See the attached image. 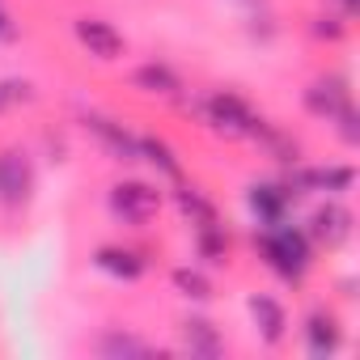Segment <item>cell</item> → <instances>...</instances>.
Returning <instances> with one entry per match:
<instances>
[{
	"label": "cell",
	"instance_id": "27",
	"mask_svg": "<svg viewBox=\"0 0 360 360\" xmlns=\"http://www.w3.org/2000/svg\"><path fill=\"white\" fill-rule=\"evenodd\" d=\"M0 110H5V98H0Z\"/></svg>",
	"mask_w": 360,
	"mask_h": 360
},
{
	"label": "cell",
	"instance_id": "19",
	"mask_svg": "<svg viewBox=\"0 0 360 360\" xmlns=\"http://www.w3.org/2000/svg\"><path fill=\"white\" fill-rule=\"evenodd\" d=\"M178 335H183V347H187L191 356L212 360V356H221V352H225V335H221V326H217L212 318L191 314V318L178 322Z\"/></svg>",
	"mask_w": 360,
	"mask_h": 360
},
{
	"label": "cell",
	"instance_id": "16",
	"mask_svg": "<svg viewBox=\"0 0 360 360\" xmlns=\"http://www.w3.org/2000/svg\"><path fill=\"white\" fill-rule=\"evenodd\" d=\"M191 242H195L200 267H229V259H233V233H229L225 221L195 225V229H191Z\"/></svg>",
	"mask_w": 360,
	"mask_h": 360
},
{
	"label": "cell",
	"instance_id": "12",
	"mask_svg": "<svg viewBox=\"0 0 360 360\" xmlns=\"http://www.w3.org/2000/svg\"><path fill=\"white\" fill-rule=\"evenodd\" d=\"M94 267H98L102 276L119 280V284H136V280H144V271H148V250L127 246V242H106V246L94 250Z\"/></svg>",
	"mask_w": 360,
	"mask_h": 360
},
{
	"label": "cell",
	"instance_id": "14",
	"mask_svg": "<svg viewBox=\"0 0 360 360\" xmlns=\"http://www.w3.org/2000/svg\"><path fill=\"white\" fill-rule=\"evenodd\" d=\"M131 89H140V94H148V98H165V102H178V98L187 94L183 72H178L174 64H165V60L140 64V68L131 72Z\"/></svg>",
	"mask_w": 360,
	"mask_h": 360
},
{
	"label": "cell",
	"instance_id": "24",
	"mask_svg": "<svg viewBox=\"0 0 360 360\" xmlns=\"http://www.w3.org/2000/svg\"><path fill=\"white\" fill-rule=\"evenodd\" d=\"M330 127L339 131V140H343L347 148H356V144H360V115H356V106H347L343 115H335V119H330Z\"/></svg>",
	"mask_w": 360,
	"mask_h": 360
},
{
	"label": "cell",
	"instance_id": "10",
	"mask_svg": "<svg viewBox=\"0 0 360 360\" xmlns=\"http://www.w3.org/2000/svg\"><path fill=\"white\" fill-rule=\"evenodd\" d=\"M301 343H305L309 360H330L343 347V318L330 305H314L301 318Z\"/></svg>",
	"mask_w": 360,
	"mask_h": 360
},
{
	"label": "cell",
	"instance_id": "7",
	"mask_svg": "<svg viewBox=\"0 0 360 360\" xmlns=\"http://www.w3.org/2000/svg\"><path fill=\"white\" fill-rule=\"evenodd\" d=\"M77 119H81V127L98 140V148H102L110 161H119V165H140V136H136L123 119L102 115V110H81Z\"/></svg>",
	"mask_w": 360,
	"mask_h": 360
},
{
	"label": "cell",
	"instance_id": "18",
	"mask_svg": "<svg viewBox=\"0 0 360 360\" xmlns=\"http://www.w3.org/2000/svg\"><path fill=\"white\" fill-rule=\"evenodd\" d=\"M174 208H178V217H183L191 229L195 225H208V221H221V208H217V200L204 191V187H195V183H174Z\"/></svg>",
	"mask_w": 360,
	"mask_h": 360
},
{
	"label": "cell",
	"instance_id": "21",
	"mask_svg": "<svg viewBox=\"0 0 360 360\" xmlns=\"http://www.w3.org/2000/svg\"><path fill=\"white\" fill-rule=\"evenodd\" d=\"M169 288H174L178 297L195 301V305H208V301L217 297V284H212V276H208L200 263H183V267H174V271H169Z\"/></svg>",
	"mask_w": 360,
	"mask_h": 360
},
{
	"label": "cell",
	"instance_id": "9",
	"mask_svg": "<svg viewBox=\"0 0 360 360\" xmlns=\"http://www.w3.org/2000/svg\"><path fill=\"white\" fill-rule=\"evenodd\" d=\"M72 39H77L81 51H89V56L102 60V64H115V60L127 56L123 30H119L115 22H106V18H98V13H77V18H72Z\"/></svg>",
	"mask_w": 360,
	"mask_h": 360
},
{
	"label": "cell",
	"instance_id": "22",
	"mask_svg": "<svg viewBox=\"0 0 360 360\" xmlns=\"http://www.w3.org/2000/svg\"><path fill=\"white\" fill-rule=\"evenodd\" d=\"M309 34H314L318 43L335 47V43H343V39L352 34V18H343L339 9H322V13L309 18Z\"/></svg>",
	"mask_w": 360,
	"mask_h": 360
},
{
	"label": "cell",
	"instance_id": "11",
	"mask_svg": "<svg viewBox=\"0 0 360 360\" xmlns=\"http://www.w3.org/2000/svg\"><path fill=\"white\" fill-rule=\"evenodd\" d=\"M297 191L284 183H276V178H263V183H250L246 187V208L255 212V221L259 225H276V221H288L292 217V208H297Z\"/></svg>",
	"mask_w": 360,
	"mask_h": 360
},
{
	"label": "cell",
	"instance_id": "4",
	"mask_svg": "<svg viewBox=\"0 0 360 360\" xmlns=\"http://www.w3.org/2000/svg\"><path fill=\"white\" fill-rule=\"evenodd\" d=\"M39 187V174H34V157L22 144H5L0 148V212H26Z\"/></svg>",
	"mask_w": 360,
	"mask_h": 360
},
{
	"label": "cell",
	"instance_id": "23",
	"mask_svg": "<svg viewBox=\"0 0 360 360\" xmlns=\"http://www.w3.org/2000/svg\"><path fill=\"white\" fill-rule=\"evenodd\" d=\"M0 98H5V106H34L39 89L26 77H5V81H0Z\"/></svg>",
	"mask_w": 360,
	"mask_h": 360
},
{
	"label": "cell",
	"instance_id": "2",
	"mask_svg": "<svg viewBox=\"0 0 360 360\" xmlns=\"http://www.w3.org/2000/svg\"><path fill=\"white\" fill-rule=\"evenodd\" d=\"M191 110L200 115V123L221 136V140H250L255 123H259V110L246 94L238 89H208L204 98L191 102Z\"/></svg>",
	"mask_w": 360,
	"mask_h": 360
},
{
	"label": "cell",
	"instance_id": "8",
	"mask_svg": "<svg viewBox=\"0 0 360 360\" xmlns=\"http://www.w3.org/2000/svg\"><path fill=\"white\" fill-rule=\"evenodd\" d=\"M301 106H305V115H314V119L330 123L335 115H343L347 106H356V98H352V77H347V72H339V68H330V72L314 77V81L301 89Z\"/></svg>",
	"mask_w": 360,
	"mask_h": 360
},
{
	"label": "cell",
	"instance_id": "20",
	"mask_svg": "<svg viewBox=\"0 0 360 360\" xmlns=\"http://www.w3.org/2000/svg\"><path fill=\"white\" fill-rule=\"evenodd\" d=\"M94 352H98V356H106V360H140V356H153L157 347H153L144 335L127 330V326H106V330L98 335Z\"/></svg>",
	"mask_w": 360,
	"mask_h": 360
},
{
	"label": "cell",
	"instance_id": "6",
	"mask_svg": "<svg viewBox=\"0 0 360 360\" xmlns=\"http://www.w3.org/2000/svg\"><path fill=\"white\" fill-rule=\"evenodd\" d=\"M301 229H305V238L314 242V250L335 255V250H343V246L352 242V233H356V217H352V208H347L343 200L326 195V200L309 212V221H305Z\"/></svg>",
	"mask_w": 360,
	"mask_h": 360
},
{
	"label": "cell",
	"instance_id": "25",
	"mask_svg": "<svg viewBox=\"0 0 360 360\" xmlns=\"http://www.w3.org/2000/svg\"><path fill=\"white\" fill-rule=\"evenodd\" d=\"M18 39H22V26L13 22V13L5 5H0V43H18Z\"/></svg>",
	"mask_w": 360,
	"mask_h": 360
},
{
	"label": "cell",
	"instance_id": "15",
	"mask_svg": "<svg viewBox=\"0 0 360 360\" xmlns=\"http://www.w3.org/2000/svg\"><path fill=\"white\" fill-rule=\"evenodd\" d=\"M250 140L276 161V165H297L301 157H305V148H301V140L288 131V127H280L276 119H267V115H259V123H255V131H250Z\"/></svg>",
	"mask_w": 360,
	"mask_h": 360
},
{
	"label": "cell",
	"instance_id": "17",
	"mask_svg": "<svg viewBox=\"0 0 360 360\" xmlns=\"http://www.w3.org/2000/svg\"><path fill=\"white\" fill-rule=\"evenodd\" d=\"M140 161L148 169H157V178H165V183H183L187 178V165H183V153H178L165 136H140Z\"/></svg>",
	"mask_w": 360,
	"mask_h": 360
},
{
	"label": "cell",
	"instance_id": "3",
	"mask_svg": "<svg viewBox=\"0 0 360 360\" xmlns=\"http://www.w3.org/2000/svg\"><path fill=\"white\" fill-rule=\"evenodd\" d=\"M106 204H110L115 221H123L131 229H148L165 208V191L157 183H144V178H119L106 195Z\"/></svg>",
	"mask_w": 360,
	"mask_h": 360
},
{
	"label": "cell",
	"instance_id": "13",
	"mask_svg": "<svg viewBox=\"0 0 360 360\" xmlns=\"http://www.w3.org/2000/svg\"><path fill=\"white\" fill-rule=\"evenodd\" d=\"M246 309H250V322H255V330H259V343H263V347H284V339H288V330H292L284 301L271 297V292H250Z\"/></svg>",
	"mask_w": 360,
	"mask_h": 360
},
{
	"label": "cell",
	"instance_id": "1",
	"mask_svg": "<svg viewBox=\"0 0 360 360\" xmlns=\"http://www.w3.org/2000/svg\"><path fill=\"white\" fill-rule=\"evenodd\" d=\"M255 250H259L263 267H267L276 280L292 284V288H301V284H305V276H309V271H314V263H318L314 242H309V238H305V229H301V225H292V221L259 225V229H255Z\"/></svg>",
	"mask_w": 360,
	"mask_h": 360
},
{
	"label": "cell",
	"instance_id": "26",
	"mask_svg": "<svg viewBox=\"0 0 360 360\" xmlns=\"http://www.w3.org/2000/svg\"><path fill=\"white\" fill-rule=\"evenodd\" d=\"M335 5H339L343 18H356V13H360V0H335Z\"/></svg>",
	"mask_w": 360,
	"mask_h": 360
},
{
	"label": "cell",
	"instance_id": "5",
	"mask_svg": "<svg viewBox=\"0 0 360 360\" xmlns=\"http://www.w3.org/2000/svg\"><path fill=\"white\" fill-rule=\"evenodd\" d=\"M284 183L297 191V195H335V200H343L352 187H356V165H347V161H326V165H305V161H297V165H288L284 169Z\"/></svg>",
	"mask_w": 360,
	"mask_h": 360
}]
</instances>
